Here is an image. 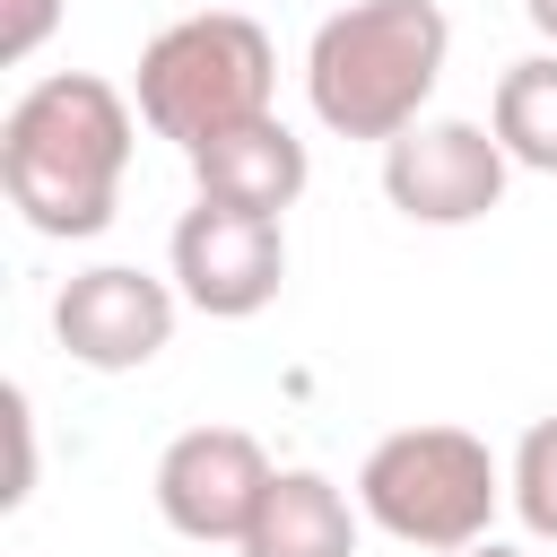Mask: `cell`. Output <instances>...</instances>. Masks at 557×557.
<instances>
[{"label": "cell", "mask_w": 557, "mask_h": 557, "mask_svg": "<svg viewBox=\"0 0 557 557\" xmlns=\"http://www.w3.org/2000/svg\"><path fill=\"white\" fill-rule=\"evenodd\" d=\"M52 26H61V0H0V61H9V70L35 61Z\"/></svg>", "instance_id": "cell-13"}, {"label": "cell", "mask_w": 557, "mask_h": 557, "mask_svg": "<svg viewBox=\"0 0 557 557\" xmlns=\"http://www.w3.org/2000/svg\"><path fill=\"white\" fill-rule=\"evenodd\" d=\"M496 496H505V470L470 426H400L357 470V513L400 548H435V557L479 548L496 522Z\"/></svg>", "instance_id": "cell-4"}, {"label": "cell", "mask_w": 557, "mask_h": 557, "mask_svg": "<svg viewBox=\"0 0 557 557\" xmlns=\"http://www.w3.org/2000/svg\"><path fill=\"white\" fill-rule=\"evenodd\" d=\"M496 148L531 174H557V52H531L496 78V113H487Z\"/></svg>", "instance_id": "cell-11"}, {"label": "cell", "mask_w": 557, "mask_h": 557, "mask_svg": "<svg viewBox=\"0 0 557 557\" xmlns=\"http://www.w3.org/2000/svg\"><path fill=\"white\" fill-rule=\"evenodd\" d=\"M505 174L513 157L496 148V131L479 122H409L392 148H383V200L409 218V226H470L505 200Z\"/></svg>", "instance_id": "cell-5"}, {"label": "cell", "mask_w": 557, "mask_h": 557, "mask_svg": "<svg viewBox=\"0 0 557 557\" xmlns=\"http://www.w3.org/2000/svg\"><path fill=\"white\" fill-rule=\"evenodd\" d=\"M444 52H453V26L435 0H348L339 17L313 26V52H305L313 122L339 139L392 148L409 122H426Z\"/></svg>", "instance_id": "cell-2"}, {"label": "cell", "mask_w": 557, "mask_h": 557, "mask_svg": "<svg viewBox=\"0 0 557 557\" xmlns=\"http://www.w3.org/2000/svg\"><path fill=\"white\" fill-rule=\"evenodd\" d=\"M244 557H357V505L322 470H278L244 531Z\"/></svg>", "instance_id": "cell-10"}, {"label": "cell", "mask_w": 557, "mask_h": 557, "mask_svg": "<svg viewBox=\"0 0 557 557\" xmlns=\"http://www.w3.org/2000/svg\"><path fill=\"white\" fill-rule=\"evenodd\" d=\"M270 87H278L270 35L244 9H200V17H174L165 35H148L131 96H139V122L191 157V148L261 122L270 113Z\"/></svg>", "instance_id": "cell-3"}, {"label": "cell", "mask_w": 557, "mask_h": 557, "mask_svg": "<svg viewBox=\"0 0 557 557\" xmlns=\"http://www.w3.org/2000/svg\"><path fill=\"white\" fill-rule=\"evenodd\" d=\"M461 557H522V548H505V540H479V548H461Z\"/></svg>", "instance_id": "cell-16"}, {"label": "cell", "mask_w": 557, "mask_h": 557, "mask_svg": "<svg viewBox=\"0 0 557 557\" xmlns=\"http://www.w3.org/2000/svg\"><path fill=\"white\" fill-rule=\"evenodd\" d=\"M287 278V235L278 218H252V209H218V200H191L183 226H174V287L183 305H200L209 322H244L278 296Z\"/></svg>", "instance_id": "cell-7"}, {"label": "cell", "mask_w": 557, "mask_h": 557, "mask_svg": "<svg viewBox=\"0 0 557 557\" xmlns=\"http://www.w3.org/2000/svg\"><path fill=\"white\" fill-rule=\"evenodd\" d=\"M131 174V96L96 70L35 78L0 122V191L35 235H104Z\"/></svg>", "instance_id": "cell-1"}, {"label": "cell", "mask_w": 557, "mask_h": 557, "mask_svg": "<svg viewBox=\"0 0 557 557\" xmlns=\"http://www.w3.org/2000/svg\"><path fill=\"white\" fill-rule=\"evenodd\" d=\"M52 339L96 374H131L174 339V287L131 261H96L52 296Z\"/></svg>", "instance_id": "cell-8"}, {"label": "cell", "mask_w": 557, "mask_h": 557, "mask_svg": "<svg viewBox=\"0 0 557 557\" xmlns=\"http://www.w3.org/2000/svg\"><path fill=\"white\" fill-rule=\"evenodd\" d=\"M305 174H313V165H305V139H296L278 113H261V122H244V131L191 148V183H200V200H218V209H252V218L296 209Z\"/></svg>", "instance_id": "cell-9"}, {"label": "cell", "mask_w": 557, "mask_h": 557, "mask_svg": "<svg viewBox=\"0 0 557 557\" xmlns=\"http://www.w3.org/2000/svg\"><path fill=\"white\" fill-rule=\"evenodd\" d=\"M270 453L244 435V426H183L165 453H157V513L183 531V540H235L252 531L261 496H270Z\"/></svg>", "instance_id": "cell-6"}, {"label": "cell", "mask_w": 557, "mask_h": 557, "mask_svg": "<svg viewBox=\"0 0 557 557\" xmlns=\"http://www.w3.org/2000/svg\"><path fill=\"white\" fill-rule=\"evenodd\" d=\"M505 487H513V513H522L540 540H557V418H540V426L522 435Z\"/></svg>", "instance_id": "cell-12"}, {"label": "cell", "mask_w": 557, "mask_h": 557, "mask_svg": "<svg viewBox=\"0 0 557 557\" xmlns=\"http://www.w3.org/2000/svg\"><path fill=\"white\" fill-rule=\"evenodd\" d=\"M0 409H9V444H17V461H9V487H0V505H26V487H35V409H26V392H17V383L0 392Z\"/></svg>", "instance_id": "cell-14"}, {"label": "cell", "mask_w": 557, "mask_h": 557, "mask_svg": "<svg viewBox=\"0 0 557 557\" xmlns=\"http://www.w3.org/2000/svg\"><path fill=\"white\" fill-rule=\"evenodd\" d=\"M522 17H531V26L548 35V52H557V0H522Z\"/></svg>", "instance_id": "cell-15"}]
</instances>
